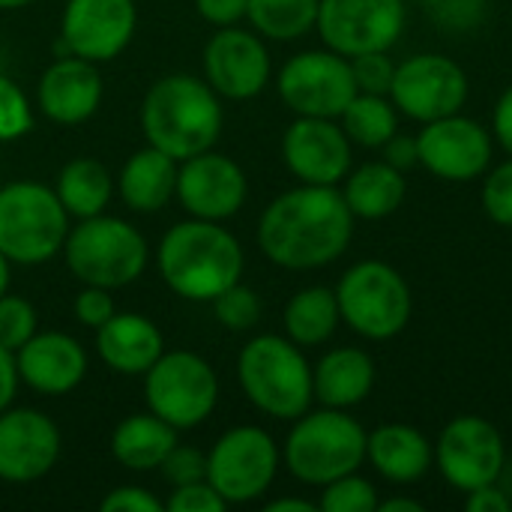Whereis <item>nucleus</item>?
Wrapping results in <instances>:
<instances>
[{
    "instance_id": "nucleus-1",
    "label": "nucleus",
    "mask_w": 512,
    "mask_h": 512,
    "mask_svg": "<svg viewBox=\"0 0 512 512\" xmlns=\"http://www.w3.org/2000/svg\"><path fill=\"white\" fill-rule=\"evenodd\" d=\"M354 213L336 186L300 183L267 204L258 222L261 252L285 270H318L345 255Z\"/></svg>"
},
{
    "instance_id": "nucleus-2",
    "label": "nucleus",
    "mask_w": 512,
    "mask_h": 512,
    "mask_svg": "<svg viewBox=\"0 0 512 512\" xmlns=\"http://www.w3.org/2000/svg\"><path fill=\"white\" fill-rule=\"evenodd\" d=\"M162 282L195 303H213L225 288L240 282L243 249L237 237L210 219H189L168 228L156 249Z\"/></svg>"
},
{
    "instance_id": "nucleus-3",
    "label": "nucleus",
    "mask_w": 512,
    "mask_h": 512,
    "mask_svg": "<svg viewBox=\"0 0 512 512\" xmlns=\"http://www.w3.org/2000/svg\"><path fill=\"white\" fill-rule=\"evenodd\" d=\"M147 144L183 162L213 150L222 135L219 93L195 75L159 78L141 105Z\"/></svg>"
},
{
    "instance_id": "nucleus-4",
    "label": "nucleus",
    "mask_w": 512,
    "mask_h": 512,
    "mask_svg": "<svg viewBox=\"0 0 512 512\" xmlns=\"http://www.w3.org/2000/svg\"><path fill=\"white\" fill-rule=\"evenodd\" d=\"M237 378L246 399L276 420L294 423L315 402L312 366L288 336L264 333L246 342L237 360Z\"/></svg>"
},
{
    "instance_id": "nucleus-5",
    "label": "nucleus",
    "mask_w": 512,
    "mask_h": 512,
    "mask_svg": "<svg viewBox=\"0 0 512 512\" xmlns=\"http://www.w3.org/2000/svg\"><path fill=\"white\" fill-rule=\"evenodd\" d=\"M366 438L369 432L339 408L306 411L294 420L288 432L282 459L306 486H327L345 474H354L366 462Z\"/></svg>"
},
{
    "instance_id": "nucleus-6",
    "label": "nucleus",
    "mask_w": 512,
    "mask_h": 512,
    "mask_svg": "<svg viewBox=\"0 0 512 512\" xmlns=\"http://www.w3.org/2000/svg\"><path fill=\"white\" fill-rule=\"evenodd\" d=\"M63 255L75 279L96 288H126L147 267V240L144 234L117 219V216H90L78 219L69 228Z\"/></svg>"
},
{
    "instance_id": "nucleus-7",
    "label": "nucleus",
    "mask_w": 512,
    "mask_h": 512,
    "mask_svg": "<svg viewBox=\"0 0 512 512\" xmlns=\"http://www.w3.org/2000/svg\"><path fill=\"white\" fill-rule=\"evenodd\" d=\"M342 321L369 342L399 336L411 321V288L387 261H360L336 285Z\"/></svg>"
},
{
    "instance_id": "nucleus-8",
    "label": "nucleus",
    "mask_w": 512,
    "mask_h": 512,
    "mask_svg": "<svg viewBox=\"0 0 512 512\" xmlns=\"http://www.w3.org/2000/svg\"><path fill=\"white\" fill-rule=\"evenodd\" d=\"M69 213L57 192L42 183H9L0 189V252L15 264H45L63 252Z\"/></svg>"
},
{
    "instance_id": "nucleus-9",
    "label": "nucleus",
    "mask_w": 512,
    "mask_h": 512,
    "mask_svg": "<svg viewBox=\"0 0 512 512\" xmlns=\"http://www.w3.org/2000/svg\"><path fill=\"white\" fill-rule=\"evenodd\" d=\"M147 408L168 426L195 429L219 402V381L213 366L192 351L162 354L144 375Z\"/></svg>"
},
{
    "instance_id": "nucleus-10",
    "label": "nucleus",
    "mask_w": 512,
    "mask_h": 512,
    "mask_svg": "<svg viewBox=\"0 0 512 512\" xmlns=\"http://www.w3.org/2000/svg\"><path fill=\"white\" fill-rule=\"evenodd\" d=\"M279 447L261 426L228 429L207 453V483L225 504L258 501L276 480Z\"/></svg>"
},
{
    "instance_id": "nucleus-11",
    "label": "nucleus",
    "mask_w": 512,
    "mask_h": 512,
    "mask_svg": "<svg viewBox=\"0 0 512 512\" xmlns=\"http://www.w3.org/2000/svg\"><path fill=\"white\" fill-rule=\"evenodd\" d=\"M468 93V72L453 57L435 51L411 54L402 63H396L390 84V99L396 111L417 123H432L459 114L468 102Z\"/></svg>"
},
{
    "instance_id": "nucleus-12",
    "label": "nucleus",
    "mask_w": 512,
    "mask_h": 512,
    "mask_svg": "<svg viewBox=\"0 0 512 512\" xmlns=\"http://www.w3.org/2000/svg\"><path fill=\"white\" fill-rule=\"evenodd\" d=\"M276 87H279L282 102L297 117H330V120H339V114L357 96V81H354V72H351V57L336 54L330 48L294 54L282 66V72L276 78Z\"/></svg>"
},
{
    "instance_id": "nucleus-13",
    "label": "nucleus",
    "mask_w": 512,
    "mask_h": 512,
    "mask_svg": "<svg viewBox=\"0 0 512 512\" xmlns=\"http://www.w3.org/2000/svg\"><path fill=\"white\" fill-rule=\"evenodd\" d=\"M435 468L459 492L501 483L507 468L504 438L486 417H453L435 441Z\"/></svg>"
},
{
    "instance_id": "nucleus-14",
    "label": "nucleus",
    "mask_w": 512,
    "mask_h": 512,
    "mask_svg": "<svg viewBox=\"0 0 512 512\" xmlns=\"http://www.w3.org/2000/svg\"><path fill=\"white\" fill-rule=\"evenodd\" d=\"M315 30L345 57L390 51L405 30V0H321Z\"/></svg>"
},
{
    "instance_id": "nucleus-15",
    "label": "nucleus",
    "mask_w": 512,
    "mask_h": 512,
    "mask_svg": "<svg viewBox=\"0 0 512 512\" xmlns=\"http://www.w3.org/2000/svg\"><path fill=\"white\" fill-rule=\"evenodd\" d=\"M417 150L420 165L447 183H471L492 168V132L462 111L423 123Z\"/></svg>"
},
{
    "instance_id": "nucleus-16",
    "label": "nucleus",
    "mask_w": 512,
    "mask_h": 512,
    "mask_svg": "<svg viewBox=\"0 0 512 512\" xmlns=\"http://www.w3.org/2000/svg\"><path fill=\"white\" fill-rule=\"evenodd\" d=\"M135 24V0H66L60 18V48L63 54L105 63L132 42Z\"/></svg>"
},
{
    "instance_id": "nucleus-17",
    "label": "nucleus",
    "mask_w": 512,
    "mask_h": 512,
    "mask_svg": "<svg viewBox=\"0 0 512 512\" xmlns=\"http://www.w3.org/2000/svg\"><path fill=\"white\" fill-rule=\"evenodd\" d=\"M204 81L225 99H252L270 81V51L261 33L219 27L204 45Z\"/></svg>"
},
{
    "instance_id": "nucleus-18",
    "label": "nucleus",
    "mask_w": 512,
    "mask_h": 512,
    "mask_svg": "<svg viewBox=\"0 0 512 512\" xmlns=\"http://www.w3.org/2000/svg\"><path fill=\"white\" fill-rule=\"evenodd\" d=\"M282 159L300 183L339 186L351 171V141L330 117H297L285 129Z\"/></svg>"
},
{
    "instance_id": "nucleus-19",
    "label": "nucleus",
    "mask_w": 512,
    "mask_h": 512,
    "mask_svg": "<svg viewBox=\"0 0 512 512\" xmlns=\"http://www.w3.org/2000/svg\"><path fill=\"white\" fill-rule=\"evenodd\" d=\"M246 174L243 168L213 150L183 159L177 168V198L192 219L222 222L231 219L246 204Z\"/></svg>"
},
{
    "instance_id": "nucleus-20",
    "label": "nucleus",
    "mask_w": 512,
    "mask_h": 512,
    "mask_svg": "<svg viewBox=\"0 0 512 512\" xmlns=\"http://www.w3.org/2000/svg\"><path fill=\"white\" fill-rule=\"evenodd\" d=\"M60 456L57 426L33 408L0 411V480L33 483L45 477Z\"/></svg>"
},
{
    "instance_id": "nucleus-21",
    "label": "nucleus",
    "mask_w": 512,
    "mask_h": 512,
    "mask_svg": "<svg viewBox=\"0 0 512 512\" xmlns=\"http://www.w3.org/2000/svg\"><path fill=\"white\" fill-rule=\"evenodd\" d=\"M18 381L42 396H66L87 375V354L78 339L66 333H33L15 351Z\"/></svg>"
},
{
    "instance_id": "nucleus-22",
    "label": "nucleus",
    "mask_w": 512,
    "mask_h": 512,
    "mask_svg": "<svg viewBox=\"0 0 512 512\" xmlns=\"http://www.w3.org/2000/svg\"><path fill=\"white\" fill-rule=\"evenodd\" d=\"M36 102L39 111L54 123L75 126L90 120L102 102V75L96 63L75 54H63L42 72Z\"/></svg>"
},
{
    "instance_id": "nucleus-23",
    "label": "nucleus",
    "mask_w": 512,
    "mask_h": 512,
    "mask_svg": "<svg viewBox=\"0 0 512 512\" xmlns=\"http://www.w3.org/2000/svg\"><path fill=\"white\" fill-rule=\"evenodd\" d=\"M96 351L102 363L120 375H147V369L165 354V342L147 315L114 312L96 330Z\"/></svg>"
},
{
    "instance_id": "nucleus-24",
    "label": "nucleus",
    "mask_w": 512,
    "mask_h": 512,
    "mask_svg": "<svg viewBox=\"0 0 512 512\" xmlns=\"http://www.w3.org/2000/svg\"><path fill=\"white\" fill-rule=\"evenodd\" d=\"M366 462L396 486L423 480L435 465V444L408 423H384L366 438Z\"/></svg>"
},
{
    "instance_id": "nucleus-25",
    "label": "nucleus",
    "mask_w": 512,
    "mask_h": 512,
    "mask_svg": "<svg viewBox=\"0 0 512 512\" xmlns=\"http://www.w3.org/2000/svg\"><path fill=\"white\" fill-rule=\"evenodd\" d=\"M375 360L363 348H333L312 369L315 402L348 411L372 396Z\"/></svg>"
},
{
    "instance_id": "nucleus-26",
    "label": "nucleus",
    "mask_w": 512,
    "mask_h": 512,
    "mask_svg": "<svg viewBox=\"0 0 512 512\" xmlns=\"http://www.w3.org/2000/svg\"><path fill=\"white\" fill-rule=\"evenodd\" d=\"M177 192V159L156 147L132 153L120 171V198L129 210L156 213Z\"/></svg>"
},
{
    "instance_id": "nucleus-27",
    "label": "nucleus",
    "mask_w": 512,
    "mask_h": 512,
    "mask_svg": "<svg viewBox=\"0 0 512 512\" xmlns=\"http://www.w3.org/2000/svg\"><path fill=\"white\" fill-rule=\"evenodd\" d=\"M342 198L354 219H387L393 216L408 192L405 171L393 168L390 162H366L342 180Z\"/></svg>"
},
{
    "instance_id": "nucleus-28",
    "label": "nucleus",
    "mask_w": 512,
    "mask_h": 512,
    "mask_svg": "<svg viewBox=\"0 0 512 512\" xmlns=\"http://www.w3.org/2000/svg\"><path fill=\"white\" fill-rule=\"evenodd\" d=\"M174 447L177 429L159 420L153 411L126 417L111 435V453L129 471H156Z\"/></svg>"
},
{
    "instance_id": "nucleus-29",
    "label": "nucleus",
    "mask_w": 512,
    "mask_h": 512,
    "mask_svg": "<svg viewBox=\"0 0 512 512\" xmlns=\"http://www.w3.org/2000/svg\"><path fill=\"white\" fill-rule=\"evenodd\" d=\"M339 321H342V315H339L336 291L324 288V285H312V288L297 291L288 300L285 315H282L288 339L300 348L324 345L336 333Z\"/></svg>"
},
{
    "instance_id": "nucleus-30",
    "label": "nucleus",
    "mask_w": 512,
    "mask_h": 512,
    "mask_svg": "<svg viewBox=\"0 0 512 512\" xmlns=\"http://www.w3.org/2000/svg\"><path fill=\"white\" fill-rule=\"evenodd\" d=\"M57 198L66 207L69 219H90L105 213L111 195H114V180L108 168L96 159H72L63 165L57 177Z\"/></svg>"
},
{
    "instance_id": "nucleus-31",
    "label": "nucleus",
    "mask_w": 512,
    "mask_h": 512,
    "mask_svg": "<svg viewBox=\"0 0 512 512\" xmlns=\"http://www.w3.org/2000/svg\"><path fill=\"white\" fill-rule=\"evenodd\" d=\"M339 123L351 144L366 150H381L399 132V111L390 96L357 93L339 114Z\"/></svg>"
},
{
    "instance_id": "nucleus-32",
    "label": "nucleus",
    "mask_w": 512,
    "mask_h": 512,
    "mask_svg": "<svg viewBox=\"0 0 512 512\" xmlns=\"http://www.w3.org/2000/svg\"><path fill=\"white\" fill-rule=\"evenodd\" d=\"M318 3L321 0H249L246 18L264 39L291 42L315 27Z\"/></svg>"
},
{
    "instance_id": "nucleus-33",
    "label": "nucleus",
    "mask_w": 512,
    "mask_h": 512,
    "mask_svg": "<svg viewBox=\"0 0 512 512\" xmlns=\"http://www.w3.org/2000/svg\"><path fill=\"white\" fill-rule=\"evenodd\" d=\"M378 489L360 477L357 471L354 474H345L327 486H321V501H318V510L324 512H378Z\"/></svg>"
},
{
    "instance_id": "nucleus-34",
    "label": "nucleus",
    "mask_w": 512,
    "mask_h": 512,
    "mask_svg": "<svg viewBox=\"0 0 512 512\" xmlns=\"http://www.w3.org/2000/svg\"><path fill=\"white\" fill-rule=\"evenodd\" d=\"M213 312H216V318H219V324L225 330L246 333V330H252L261 321V300H258V294L249 285L234 282L231 288H225L213 300Z\"/></svg>"
},
{
    "instance_id": "nucleus-35",
    "label": "nucleus",
    "mask_w": 512,
    "mask_h": 512,
    "mask_svg": "<svg viewBox=\"0 0 512 512\" xmlns=\"http://www.w3.org/2000/svg\"><path fill=\"white\" fill-rule=\"evenodd\" d=\"M480 201L486 216L501 225L512 228V156L507 162L489 168L483 174V189H480Z\"/></svg>"
},
{
    "instance_id": "nucleus-36",
    "label": "nucleus",
    "mask_w": 512,
    "mask_h": 512,
    "mask_svg": "<svg viewBox=\"0 0 512 512\" xmlns=\"http://www.w3.org/2000/svg\"><path fill=\"white\" fill-rule=\"evenodd\" d=\"M36 333V309L15 294L0 297V348L18 351Z\"/></svg>"
},
{
    "instance_id": "nucleus-37",
    "label": "nucleus",
    "mask_w": 512,
    "mask_h": 512,
    "mask_svg": "<svg viewBox=\"0 0 512 512\" xmlns=\"http://www.w3.org/2000/svg\"><path fill=\"white\" fill-rule=\"evenodd\" d=\"M33 129V111L24 90L0 75V141H15Z\"/></svg>"
},
{
    "instance_id": "nucleus-38",
    "label": "nucleus",
    "mask_w": 512,
    "mask_h": 512,
    "mask_svg": "<svg viewBox=\"0 0 512 512\" xmlns=\"http://www.w3.org/2000/svg\"><path fill=\"white\" fill-rule=\"evenodd\" d=\"M429 15L438 27L465 33L483 24L489 12V0H426Z\"/></svg>"
},
{
    "instance_id": "nucleus-39",
    "label": "nucleus",
    "mask_w": 512,
    "mask_h": 512,
    "mask_svg": "<svg viewBox=\"0 0 512 512\" xmlns=\"http://www.w3.org/2000/svg\"><path fill=\"white\" fill-rule=\"evenodd\" d=\"M351 72H354V81H357V93L390 96L396 63L390 60L387 51H366V54L351 57Z\"/></svg>"
},
{
    "instance_id": "nucleus-40",
    "label": "nucleus",
    "mask_w": 512,
    "mask_h": 512,
    "mask_svg": "<svg viewBox=\"0 0 512 512\" xmlns=\"http://www.w3.org/2000/svg\"><path fill=\"white\" fill-rule=\"evenodd\" d=\"M162 477L177 489V486H189V483H201L207 480V456H201L192 447H174L165 462L159 465Z\"/></svg>"
},
{
    "instance_id": "nucleus-41",
    "label": "nucleus",
    "mask_w": 512,
    "mask_h": 512,
    "mask_svg": "<svg viewBox=\"0 0 512 512\" xmlns=\"http://www.w3.org/2000/svg\"><path fill=\"white\" fill-rule=\"evenodd\" d=\"M168 510L171 512H225L228 504L225 498L207 483H189V486H177L174 495L168 498Z\"/></svg>"
},
{
    "instance_id": "nucleus-42",
    "label": "nucleus",
    "mask_w": 512,
    "mask_h": 512,
    "mask_svg": "<svg viewBox=\"0 0 512 512\" xmlns=\"http://www.w3.org/2000/svg\"><path fill=\"white\" fill-rule=\"evenodd\" d=\"M117 312L114 306V297L108 288H96V285H87L78 297H75V318L90 327V330H99L111 315Z\"/></svg>"
},
{
    "instance_id": "nucleus-43",
    "label": "nucleus",
    "mask_w": 512,
    "mask_h": 512,
    "mask_svg": "<svg viewBox=\"0 0 512 512\" xmlns=\"http://www.w3.org/2000/svg\"><path fill=\"white\" fill-rule=\"evenodd\" d=\"M102 512H162L165 504L159 498H153L150 492L138 489V486H123V489H111L102 504Z\"/></svg>"
},
{
    "instance_id": "nucleus-44",
    "label": "nucleus",
    "mask_w": 512,
    "mask_h": 512,
    "mask_svg": "<svg viewBox=\"0 0 512 512\" xmlns=\"http://www.w3.org/2000/svg\"><path fill=\"white\" fill-rule=\"evenodd\" d=\"M198 12L204 21H210L213 27H231L240 18H246V6L249 0H195Z\"/></svg>"
},
{
    "instance_id": "nucleus-45",
    "label": "nucleus",
    "mask_w": 512,
    "mask_h": 512,
    "mask_svg": "<svg viewBox=\"0 0 512 512\" xmlns=\"http://www.w3.org/2000/svg\"><path fill=\"white\" fill-rule=\"evenodd\" d=\"M465 510L468 512H510L512 498L507 489H501L498 483L480 486L465 492Z\"/></svg>"
},
{
    "instance_id": "nucleus-46",
    "label": "nucleus",
    "mask_w": 512,
    "mask_h": 512,
    "mask_svg": "<svg viewBox=\"0 0 512 512\" xmlns=\"http://www.w3.org/2000/svg\"><path fill=\"white\" fill-rule=\"evenodd\" d=\"M384 162H390L393 168L399 171H411L414 165H420V150H417V138H408V135H393L384 147Z\"/></svg>"
},
{
    "instance_id": "nucleus-47",
    "label": "nucleus",
    "mask_w": 512,
    "mask_h": 512,
    "mask_svg": "<svg viewBox=\"0 0 512 512\" xmlns=\"http://www.w3.org/2000/svg\"><path fill=\"white\" fill-rule=\"evenodd\" d=\"M492 135L501 144V150L512 156V87L501 93V99L495 102V114H492Z\"/></svg>"
},
{
    "instance_id": "nucleus-48",
    "label": "nucleus",
    "mask_w": 512,
    "mask_h": 512,
    "mask_svg": "<svg viewBox=\"0 0 512 512\" xmlns=\"http://www.w3.org/2000/svg\"><path fill=\"white\" fill-rule=\"evenodd\" d=\"M18 390V369H15V354L0 348V411H6L15 399Z\"/></svg>"
},
{
    "instance_id": "nucleus-49",
    "label": "nucleus",
    "mask_w": 512,
    "mask_h": 512,
    "mask_svg": "<svg viewBox=\"0 0 512 512\" xmlns=\"http://www.w3.org/2000/svg\"><path fill=\"white\" fill-rule=\"evenodd\" d=\"M267 512H315L318 510V504H312V501H306V498H279V501H270Z\"/></svg>"
},
{
    "instance_id": "nucleus-50",
    "label": "nucleus",
    "mask_w": 512,
    "mask_h": 512,
    "mask_svg": "<svg viewBox=\"0 0 512 512\" xmlns=\"http://www.w3.org/2000/svg\"><path fill=\"white\" fill-rule=\"evenodd\" d=\"M378 512H423V504L414 498H387L378 504Z\"/></svg>"
},
{
    "instance_id": "nucleus-51",
    "label": "nucleus",
    "mask_w": 512,
    "mask_h": 512,
    "mask_svg": "<svg viewBox=\"0 0 512 512\" xmlns=\"http://www.w3.org/2000/svg\"><path fill=\"white\" fill-rule=\"evenodd\" d=\"M6 288H9V258L0 252V297L6 294Z\"/></svg>"
},
{
    "instance_id": "nucleus-52",
    "label": "nucleus",
    "mask_w": 512,
    "mask_h": 512,
    "mask_svg": "<svg viewBox=\"0 0 512 512\" xmlns=\"http://www.w3.org/2000/svg\"><path fill=\"white\" fill-rule=\"evenodd\" d=\"M27 3H33V0H0V9H21Z\"/></svg>"
},
{
    "instance_id": "nucleus-53",
    "label": "nucleus",
    "mask_w": 512,
    "mask_h": 512,
    "mask_svg": "<svg viewBox=\"0 0 512 512\" xmlns=\"http://www.w3.org/2000/svg\"><path fill=\"white\" fill-rule=\"evenodd\" d=\"M423 3H426V0H423Z\"/></svg>"
}]
</instances>
